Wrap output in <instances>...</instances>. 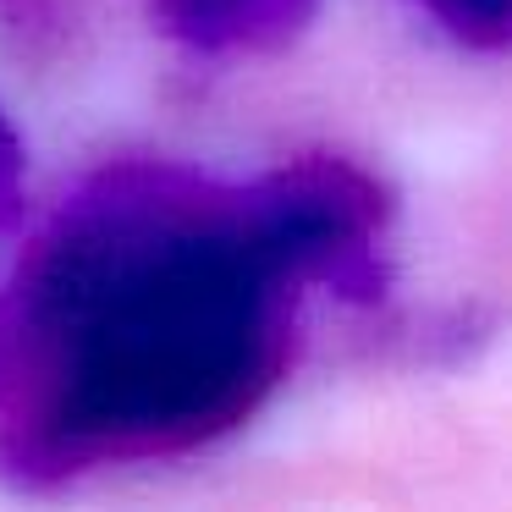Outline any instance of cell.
Segmentation results:
<instances>
[{"mask_svg":"<svg viewBox=\"0 0 512 512\" xmlns=\"http://www.w3.org/2000/svg\"><path fill=\"white\" fill-rule=\"evenodd\" d=\"M243 199L182 204L171 177H111L45 265V309L72 369L39 457L72 468L100 452L182 446L226 430L270 386L265 281Z\"/></svg>","mask_w":512,"mask_h":512,"instance_id":"cell-1","label":"cell"},{"mask_svg":"<svg viewBox=\"0 0 512 512\" xmlns=\"http://www.w3.org/2000/svg\"><path fill=\"white\" fill-rule=\"evenodd\" d=\"M430 6L463 39H479V45H501L507 39V0H430Z\"/></svg>","mask_w":512,"mask_h":512,"instance_id":"cell-3","label":"cell"},{"mask_svg":"<svg viewBox=\"0 0 512 512\" xmlns=\"http://www.w3.org/2000/svg\"><path fill=\"white\" fill-rule=\"evenodd\" d=\"M17 215H23V144L0 116V226H17Z\"/></svg>","mask_w":512,"mask_h":512,"instance_id":"cell-4","label":"cell"},{"mask_svg":"<svg viewBox=\"0 0 512 512\" xmlns=\"http://www.w3.org/2000/svg\"><path fill=\"white\" fill-rule=\"evenodd\" d=\"M314 0H160V17L177 39L204 50L270 45L309 23Z\"/></svg>","mask_w":512,"mask_h":512,"instance_id":"cell-2","label":"cell"}]
</instances>
